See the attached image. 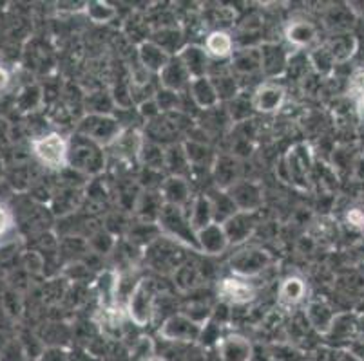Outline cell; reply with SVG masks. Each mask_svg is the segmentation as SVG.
Returning a JSON list of instances; mask_svg holds the SVG:
<instances>
[{"label":"cell","instance_id":"obj_1","mask_svg":"<svg viewBox=\"0 0 364 361\" xmlns=\"http://www.w3.org/2000/svg\"><path fill=\"white\" fill-rule=\"evenodd\" d=\"M158 230L161 231V235H165V238L176 240V243L185 244L191 250L201 253L196 231L191 226V221H188V215L185 213V208L164 204L160 217H158Z\"/></svg>","mask_w":364,"mask_h":361},{"label":"cell","instance_id":"obj_2","mask_svg":"<svg viewBox=\"0 0 364 361\" xmlns=\"http://www.w3.org/2000/svg\"><path fill=\"white\" fill-rule=\"evenodd\" d=\"M76 134L84 135L98 147H112L124 134L120 121L111 114H92L89 112L78 125Z\"/></svg>","mask_w":364,"mask_h":361},{"label":"cell","instance_id":"obj_3","mask_svg":"<svg viewBox=\"0 0 364 361\" xmlns=\"http://www.w3.org/2000/svg\"><path fill=\"white\" fill-rule=\"evenodd\" d=\"M156 314V289L149 278H140L127 300V316L134 326L145 327Z\"/></svg>","mask_w":364,"mask_h":361},{"label":"cell","instance_id":"obj_4","mask_svg":"<svg viewBox=\"0 0 364 361\" xmlns=\"http://www.w3.org/2000/svg\"><path fill=\"white\" fill-rule=\"evenodd\" d=\"M68 165L71 168H75V170L84 172V174H98V172L104 170L105 165L104 148L98 147L92 141H89L84 135L76 134L69 141Z\"/></svg>","mask_w":364,"mask_h":361},{"label":"cell","instance_id":"obj_5","mask_svg":"<svg viewBox=\"0 0 364 361\" xmlns=\"http://www.w3.org/2000/svg\"><path fill=\"white\" fill-rule=\"evenodd\" d=\"M31 150L35 157L41 161L44 167L51 170H62L68 165V150L69 141H65L60 134L51 132V134L41 135L31 141Z\"/></svg>","mask_w":364,"mask_h":361},{"label":"cell","instance_id":"obj_6","mask_svg":"<svg viewBox=\"0 0 364 361\" xmlns=\"http://www.w3.org/2000/svg\"><path fill=\"white\" fill-rule=\"evenodd\" d=\"M203 323L196 322L187 313H172L160 327V336L167 342L194 343L201 338Z\"/></svg>","mask_w":364,"mask_h":361},{"label":"cell","instance_id":"obj_7","mask_svg":"<svg viewBox=\"0 0 364 361\" xmlns=\"http://www.w3.org/2000/svg\"><path fill=\"white\" fill-rule=\"evenodd\" d=\"M287 174H289L290 183L299 190H306L310 184V174H312V152L309 145L297 143L287 154Z\"/></svg>","mask_w":364,"mask_h":361},{"label":"cell","instance_id":"obj_8","mask_svg":"<svg viewBox=\"0 0 364 361\" xmlns=\"http://www.w3.org/2000/svg\"><path fill=\"white\" fill-rule=\"evenodd\" d=\"M272 264V255L261 248H248L241 250L230 258V270L236 277L254 278L263 273Z\"/></svg>","mask_w":364,"mask_h":361},{"label":"cell","instance_id":"obj_9","mask_svg":"<svg viewBox=\"0 0 364 361\" xmlns=\"http://www.w3.org/2000/svg\"><path fill=\"white\" fill-rule=\"evenodd\" d=\"M228 197L232 199V203L236 204L237 211H247V213H256L263 204V190L254 181H245L240 179L237 183L225 190Z\"/></svg>","mask_w":364,"mask_h":361},{"label":"cell","instance_id":"obj_10","mask_svg":"<svg viewBox=\"0 0 364 361\" xmlns=\"http://www.w3.org/2000/svg\"><path fill=\"white\" fill-rule=\"evenodd\" d=\"M261 52V72L267 78H277L283 76L289 69L290 62V52L283 48L281 44H263L259 48Z\"/></svg>","mask_w":364,"mask_h":361},{"label":"cell","instance_id":"obj_11","mask_svg":"<svg viewBox=\"0 0 364 361\" xmlns=\"http://www.w3.org/2000/svg\"><path fill=\"white\" fill-rule=\"evenodd\" d=\"M218 294L221 296L225 304L230 306H245V304L252 302L256 298V289L252 284L245 282L241 278H223L218 286Z\"/></svg>","mask_w":364,"mask_h":361},{"label":"cell","instance_id":"obj_12","mask_svg":"<svg viewBox=\"0 0 364 361\" xmlns=\"http://www.w3.org/2000/svg\"><path fill=\"white\" fill-rule=\"evenodd\" d=\"M225 233L228 237L230 246L236 244H243L245 240L252 237L254 231L257 228V218L254 213H247V211H237L236 215L225 221L223 223Z\"/></svg>","mask_w":364,"mask_h":361},{"label":"cell","instance_id":"obj_13","mask_svg":"<svg viewBox=\"0 0 364 361\" xmlns=\"http://www.w3.org/2000/svg\"><path fill=\"white\" fill-rule=\"evenodd\" d=\"M284 89L277 84H263L254 91L252 107L254 111L263 114H274L279 111L284 104Z\"/></svg>","mask_w":364,"mask_h":361},{"label":"cell","instance_id":"obj_14","mask_svg":"<svg viewBox=\"0 0 364 361\" xmlns=\"http://www.w3.org/2000/svg\"><path fill=\"white\" fill-rule=\"evenodd\" d=\"M357 316L350 313H337L336 320H333L332 327H330L328 338L330 342L336 345H352L359 338V329H357Z\"/></svg>","mask_w":364,"mask_h":361},{"label":"cell","instance_id":"obj_15","mask_svg":"<svg viewBox=\"0 0 364 361\" xmlns=\"http://www.w3.org/2000/svg\"><path fill=\"white\" fill-rule=\"evenodd\" d=\"M138 58H140L141 67L147 72H154V74H160L167 64L171 62L172 56L165 51L164 48L152 42V40H144L138 44Z\"/></svg>","mask_w":364,"mask_h":361},{"label":"cell","instance_id":"obj_16","mask_svg":"<svg viewBox=\"0 0 364 361\" xmlns=\"http://www.w3.org/2000/svg\"><path fill=\"white\" fill-rule=\"evenodd\" d=\"M188 92H191V98H193L194 104L201 111H213V109H218V105L221 104V99L218 96V91L214 87V82L210 76L191 79Z\"/></svg>","mask_w":364,"mask_h":361},{"label":"cell","instance_id":"obj_17","mask_svg":"<svg viewBox=\"0 0 364 361\" xmlns=\"http://www.w3.org/2000/svg\"><path fill=\"white\" fill-rule=\"evenodd\" d=\"M160 195L164 199V204H172V206L185 208L191 199V184L185 177L180 175H171L161 183Z\"/></svg>","mask_w":364,"mask_h":361},{"label":"cell","instance_id":"obj_18","mask_svg":"<svg viewBox=\"0 0 364 361\" xmlns=\"http://www.w3.org/2000/svg\"><path fill=\"white\" fill-rule=\"evenodd\" d=\"M196 237L200 251L205 255H221L230 246L223 224L220 223H213L210 226L203 228L201 231H198Z\"/></svg>","mask_w":364,"mask_h":361},{"label":"cell","instance_id":"obj_19","mask_svg":"<svg viewBox=\"0 0 364 361\" xmlns=\"http://www.w3.org/2000/svg\"><path fill=\"white\" fill-rule=\"evenodd\" d=\"M218 347H220L221 361H252V343L248 342L245 336H240V334L223 338Z\"/></svg>","mask_w":364,"mask_h":361},{"label":"cell","instance_id":"obj_20","mask_svg":"<svg viewBox=\"0 0 364 361\" xmlns=\"http://www.w3.org/2000/svg\"><path fill=\"white\" fill-rule=\"evenodd\" d=\"M176 56L181 60V64L185 65L191 79L208 76V55L205 51V48H200V45H185V48H181L178 51Z\"/></svg>","mask_w":364,"mask_h":361},{"label":"cell","instance_id":"obj_21","mask_svg":"<svg viewBox=\"0 0 364 361\" xmlns=\"http://www.w3.org/2000/svg\"><path fill=\"white\" fill-rule=\"evenodd\" d=\"M336 316V311H333L326 302H321V300L310 302L309 306H306V309H304V318H306L309 326L312 327L314 331H317L319 334H323V336L328 334Z\"/></svg>","mask_w":364,"mask_h":361},{"label":"cell","instance_id":"obj_22","mask_svg":"<svg viewBox=\"0 0 364 361\" xmlns=\"http://www.w3.org/2000/svg\"><path fill=\"white\" fill-rule=\"evenodd\" d=\"M158 76H160L161 87L172 92H180L185 87L188 89V84H191V76H188L187 69H185V65L181 64V60L178 56H172L167 67Z\"/></svg>","mask_w":364,"mask_h":361},{"label":"cell","instance_id":"obj_23","mask_svg":"<svg viewBox=\"0 0 364 361\" xmlns=\"http://www.w3.org/2000/svg\"><path fill=\"white\" fill-rule=\"evenodd\" d=\"M188 221H191V226L193 230L201 231L203 228L210 226L214 221V206H213V199L208 195H198L191 201V210H188Z\"/></svg>","mask_w":364,"mask_h":361},{"label":"cell","instance_id":"obj_24","mask_svg":"<svg viewBox=\"0 0 364 361\" xmlns=\"http://www.w3.org/2000/svg\"><path fill=\"white\" fill-rule=\"evenodd\" d=\"M284 36H287V42L290 45L297 49L309 48L316 42L317 38V29L312 22H306V20H297V22H292L289 24L287 31H284Z\"/></svg>","mask_w":364,"mask_h":361},{"label":"cell","instance_id":"obj_25","mask_svg":"<svg viewBox=\"0 0 364 361\" xmlns=\"http://www.w3.org/2000/svg\"><path fill=\"white\" fill-rule=\"evenodd\" d=\"M306 284H304L303 278L299 277H289L279 286L277 291V300H279L281 306L284 307H294L297 304H301L306 298Z\"/></svg>","mask_w":364,"mask_h":361},{"label":"cell","instance_id":"obj_26","mask_svg":"<svg viewBox=\"0 0 364 361\" xmlns=\"http://www.w3.org/2000/svg\"><path fill=\"white\" fill-rule=\"evenodd\" d=\"M205 51L213 58H230L234 56V38L223 29H216L205 38Z\"/></svg>","mask_w":364,"mask_h":361},{"label":"cell","instance_id":"obj_27","mask_svg":"<svg viewBox=\"0 0 364 361\" xmlns=\"http://www.w3.org/2000/svg\"><path fill=\"white\" fill-rule=\"evenodd\" d=\"M120 287V277L117 271H104L97 280V291L100 304L104 309H112L117 307V294Z\"/></svg>","mask_w":364,"mask_h":361},{"label":"cell","instance_id":"obj_28","mask_svg":"<svg viewBox=\"0 0 364 361\" xmlns=\"http://www.w3.org/2000/svg\"><path fill=\"white\" fill-rule=\"evenodd\" d=\"M213 168L221 190H228L234 183L240 181V167H237V161L234 157L220 155V157H216V163Z\"/></svg>","mask_w":364,"mask_h":361},{"label":"cell","instance_id":"obj_29","mask_svg":"<svg viewBox=\"0 0 364 361\" xmlns=\"http://www.w3.org/2000/svg\"><path fill=\"white\" fill-rule=\"evenodd\" d=\"M230 69L237 74H254V72L261 71L259 48H247L243 51L234 52Z\"/></svg>","mask_w":364,"mask_h":361},{"label":"cell","instance_id":"obj_30","mask_svg":"<svg viewBox=\"0 0 364 361\" xmlns=\"http://www.w3.org/2000/svg\"><path fill=\"white\" fill-rule=\"evenodd\" d=\"M164 208V199L160 194H144L136 204L138 215L145 221V224H158V217Z\"/></svg>","mask_w":364,"mask_h":361},{"label":"cell","instance_id":"obj_31","mask_svg":"<svg viewBox=\"0 0 364 361\" xmlns=\"http://www.w3.org/2000/svg\"><path fill=\"white\" fill-rule=\"evenodd\" d=\"M185 154H187L188 163L191 168H201V167H214L216 163V157L210 154V148L205 147L203 143H198V141H187L183 143Z\"/></svg>","mask_w":364,"mask_h":361},{"label":"cell","instance_id":"obj_32","mask_svg":"<svg viewBox=\"0 0 364 361\" xmlns=\"http://www.w3.org/2000/svg\"><path fill=\"white\" fill-rule=\"evenodd\" d=\"M165 167L171 170L172 175L185 177L187 170L191 168V163H188L183 145H172V147L165 152Z\"/></svg>","mask_w":364,"mask_h":361},{"label":"cell","instance_id":"obj_33","mask_svg":"<svg viewBox=\"0 0 364 361\" xmlns=\"http://www.w3.org/2000/svg\"><path fill=\"white\" fill-rule=\"evenodd\" d=\"M324 48L328 49L333 62L337 64V62H346L352 56L353 49H355V42H353V38L350 35H337Z\"/></svg>","mask_w":364,"mask_h":361},{"label":"cell","instance_id":"obj_34","mask_svg":"<svg viewBox=\"0 0 364 361\" xmlns=\"http://www.w3.org/2000/svg\"><path fill=\"white\" fill-rule=\"evenodd\" d=\"M309 60H310V65H312V67L323 76L330 74V72H332V69H333V65H336L332 55H330L328 49H326V48H317L316 51L310 52Z\"/></svg>","mask_w":364,"mask_h":361},{"label":"cell","instance_id":"obj_35","mask_svg":"<svg viewBox=\"0 0 364 361\" xmlns=\"http://www.w3.org/2000/svg\"><path fill=\"white\" fill-rule=\"evenodd\" d=\"M87 15L97 24H107L117 16V9L105 4V2H91V4H87Z\"/></svg>","mask_w":364,"mask_h":361},{"label":"cell","instance_id":"obj_36","mask_svg":"<svg viewBox=\"0 0 364 361\" xmlns=\"http://www.w3.org/2000/svg\"><path fill=\"white\" fill-rule=\"evenodd\" d=\"M213 82L220 99H230L232 101L234 98L240 96V87H237V82L232 76H220V78H213Z\"/></svg>","mask_w":364,"mask_h":361},{"label":"cell","instance_id":"obj_37","mask_svg":"<svg viewBox=\"0 0 364 361\" xmlns=\"http://www.w3.org/2000/svg\"><path fill=\"white\" fill-rule=\"evenodd\" d=\"M252 109V98L245 99L241 98V96H237V98H234L232 101H230L228 114H230V118H232L234 121H237V123H245V121L250 118Z\"/></svg>","mask_w":364,"mask_h":361},{"label":"cell","instance_id":"obj_38","mask_svg":"<svg viewBox=\"0 0 364 361\" xmlns=\"http://www.w3.org/2000/svg\"><path fill=\"white\" fill-rule=\"evenodd\" d=\"M154 99H156V104H158V107H160V111H171V109L178 107V92L161 89L158 94H154Z\"/></svg>","mask_w":364,"mask_h":361},{"label":"cell","instance_id":"obj_39","mask_svg":"<svg viewBox=\"0 0 364 361\" xmlns=\"http://www.w3.org/2000/svg\"><path fill=\"white\" fill-rule=\"evenodd\" d=\"M350 91H352L353 94L359 96V99L364 96V71L363 69L357 72H353L352 79H350Z\"/></svg>","mask_w":364,"mask_h":361},{"label":"cell","instance_id":"obj_40","mask_svg":"<svg viewBox=\"0 0 364 361\" xmlns=\"http://www.w3.org/2000/svg\"><path fill=\"white\" fill-rule=\"evenodd\" d=\"M346 221H348L350 226L357 228V230H364V211L359 210V208H352L346 213Z\"/></svg>","mask_w":364,"mask_h":361},{"label":"cell","instance_id":"obj_41","mask_svg":"<svg viewBox=\"0 0 364 361\" xmlns=\"http://www.w3.org/2000/svg\"><path fill=\"white\" fill-rule=\"evenodd\" d=\"M9 223H11V221H9L8 211H6L4 208L0 206V235L6 233V230H8V228H9Z\"/></svg>","mask_w":364,"mask_h":361},{"label":"cell","instance_id":"obj_42","mask_svg":"<svg viewBox=\"0 0 364 361\" xmlns=\"http://www.w3.org/2000/svg\"><path fill=\"white\" fill-rule=\"evenodd\" d=\"M8 85H9V72L8 69L0 65V92H4Z\"/></svg>","mask_w":364,"mask_h":361},{"label":"cell","instance_id":"obj_43","mask_svg":"<svg viewBox=\"0 0 364 361\" xmlns=\"http://www.w3.org/2000/svg\"><path fill=\"white\" fill-rule=\"evenodd\" d=\"M144 361H165V360H160V357H156V356H149V357H145Z\"/></svg>","mask_w":364,"mask_h":361},{"label":"cell","instance_id":"obj_44","mask_svg":"<svg viewBox=\"0 0 364 361\" xmlns=\"http://www.w3.org/2000/svg\"><path fill=\"white\" fill-rule=\"evenodd\" d=\"M359 105H360V109H363V111H364V96L359 99Z\"/></svg>","mask_w":364,"mask_h":361}]
</instances>
